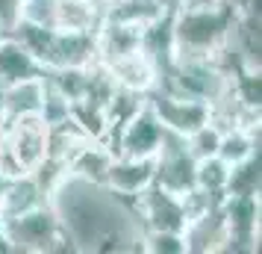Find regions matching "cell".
I'll list each match as a JSON object with an SVG mask.
<instances>
[{
	"label": "cell",
	"mask_w": 262,
	"mask_h": 254,
	"mask_svg": "<svg viewBox=\"0 0 262 254\" xmlns=\"http://www.w3.org/2000/svg\"><path fill=\"white\" fill-rule=\"evenodd\" d=\"M48 204L59 219L71 251H142L144 225L136 201L112 192L106 183L65 174Z\"/></svg>",
	"instance_id": "obj_1"
},
{
	"label": "cell",
	"mask_w": 262,
	"mask_h": 254,
	"mask_svg": "<svg viewBox=\"0 0 262 254\" xmlns=\"http://www.w3.org/2000/svg\"><path fill=\"white\" fill-rule=\"evenodd\" d=\"M236 18V3L209 0L171 12L174 56H212L230 36Z\"/></svg>",
	"instance_id": "obj_2"
},
{
	"label": "cell",
	"mask_w": 262,
	"mask_h": 254,
	"mask_svg": "<svg viewBox=\"0 0 262 254\" xmlns=\"http://www.w3.org/2000/svg\"><path fill=\"white\" fill-rule=\"evenodd\" d=\"M0 228L6 237L9 251L24 254H41V251H71L68 240L62 237L59 219L50 204H41L30 213L12 219H0Z\"/></svg>",
	"instance_id": "obj_3"
},
{
	"label": "cell",
	"mask_w": 262,
	"mask_h": 254,
	"mask_svg": "<svg viewBox=\"0 0 262 254\" xmlns=\"http://www.w3.org/2000/svg\"><path fill=\"white\" fill-rule=\"evenodd\" d=\"M48 157V124L41 115H21L6 121L0 171L6 174H30Z\"/></svg>",
	"instance_id": "obj_4"
},
{
	"label": "cell",
	"mask_w": 262,
	"mask_h": 254,
	"mask_svg": "<svg viewBox=\"0 0 262 254\" xmlns=\"http://www.w3.org/2000/svg\"><path fill=\"white\" fill-rule=\"evenodd\" d=\"M221 216L227 225L224 251L259 248V195H224Z\"/></svg>",
	"instance_id": "obj_5"
},
{
	"label": "cell",
	"mask_w": 262,
	"mask_h": 254,
	"mask_svg": "<svg viewBox=\"0 0 262 254\" xmlns=\"http://www.w3.org/2000/svg\"><path fill=\"white\" fill-rule=\"evenodd\" d=\"M194 166H198V160L189 154V148H186V139L180 133H171L165 130L162 136V145L156 151V178L154 183H159L162 189L168 192H189L191 186H194Z\"/></svg>",
	"instance_id": "obj_6"
},
{
	"label": "cell",
	"mask_w": 262,
	"mask_h": 254,
	"mask_svg": "<svg viewBox=\"0 0 262 254\" xmlns=\"http://www.w3.org/2000/svg\"><path fill=\"white\" fill-rule=\"evenodd\" d=\"M136 201V213L142 219L144 230H186L189 216L183 207V195L168 192L159 183H150L147 189L133 198Z\"/></svg>",
	"instance_id": "obj_7"
},
{
	"label": "cell",
	"mask_w": 262,
	"mask_h": 254,
	"mask_svg": "<svg viewBox=\"0 0 262 254\" xmlns=\"http://www.w3.org/2000/svg\"><path fill=\"white\" fill-rule=\"evenodd\" d=\"M147 104L156 112V119L162 121V127L171 133L189 136L198 130L201 124L209 121V104L194 101V97H183L174 92H162V89H150L147 92Z\"/></svg>",
	"instance_id": "obj_8"
},
{
	"label": "cell",
	"mask_w": 262,
	"mask_h": 254,
	"mask_svg": "<svg viewBox=\"0 0 262 254\" xmlns=\"http://www.w3.org/2000/svg\"><path fill=\"white\" fill-rule=\"evenodd\" d=\"M162 136H165L162 121L156 119L150 104L144 101L142 107L136 109V115L118 130L112 154L115 157L118 154H124V157H156V151L162 145Z\"/></svg>",
	"instance_id": "obj_9"
},
{
	"label": "cell",
	"mask_w": 262,
	"mask_h": 254,
	"mask_svg": "<svg viewBox=\"0 0 262 254\" xmlns=\"http://www.w3.org/2000/svg\"><path fill=\"white\" fill-rule=\"evenodd\" d=\"M156 178V157H112L106 169V186L112 192L127 195V198H136V195L147 189Z\"/></svg>",
	"instance_id": "obj_10"
},
{
	"label": "cell",
	"mask_w": 262,
	"mask_h": 254,
	"mask_svg": "<svg viewBox=\"0 0 262 254\" xmlns=\"http://www.w3.org/2000/svg\"><path fill=\"white\" fill-rule=\"evenodd\" d=\"M183 240H186V251H194V254L224 251L227 225H224V216H221V204L212 207V210H206V213H201V216L189 219V225L183 230Z\"/></svg>",
	"instance_id": "obj_11"
},
{
	"label": "cell",
	"mask_w": 262,
	"mask_h": 254,
	"mask_svg": "<svg viewBox=\"0 0 262 254\" xmlns=\"http://www.w3.org/2000/svg\"><path fill=\"white\" fill-rule=\"evenodd\" d=\"M106 18L103 0H53L50 27L74 30V33H95Z\"/></svg>",
	"instance_id": "obj_12"
},
{
	"label": "cell",
	"mask_w": 262,
	"mask_h": 254,
	"mask_svg": "<svg viewBox=\"0 0 262 254\" xmlns=\"http://www.w3.org/2000/svg\"><path fill=\"white\" fill-rule=\"evenodd\" d=\"M41 101H45V74L9 83L0 89V115H3V121L21 119V115H38Z\"/></svg>",
	"instance_id": "obj_13"
},
{
	"label": "cell",
	"mask_w": 262,
	"mask_h": 254,
	"mask_svg": "<svg viewBox=\"0 0 262 254\" xmlns=\"http://www.w3.org/2000/svg\"><path fill=\"white\" fill-rule=\"evenodd\" d=\"M45 68L38 65V60L27 50V45L15 33H6L0 38V86L18 83L27 77H41Z\"/></svg>",
	"instance_id": "obj_14"
},
{
	"label": "cell",
	"mask_w": 262,
	"mask_h": 254,
	"mask_svg": "<svg viewBox=\"0 0 262 254\" xmlns=\"http://www.w3.org/2000/svg\"><path fill=\"white\" fill-rule=\"evenodd\" d=\"M106 71L112 74L115 86L130 89V92L147 95V92L156 86V68H154V62L144 56V50H136V53H130V56H121V60L109 62Z\"/></svg>",
	"instance_id": "obj_15"
},
{
	"label": "cell",
	"mask_w": 262,
	"mask_h": 254,
	"mask_svg": "<svg viewBox=\"0 0 262 254\" xmlns=\"http://www.w3.org/2000/svg\"><path fill=\"white\" fill-rule=\"evenodd\" d=\"M41 204H48V195L41 192L36 178L33 174H15L9 186H6L3 201H0V219L21 216V213H30V210H36Z\"/></svg>",
	"instance_id": "obj_16"
},
{
	"label": "cell",
	"mask_w": 262,
	"mask_h": 254,
	"mask_svg": "<svg viewBox=\"0 0 262 254\" xmlns=\"http://www.w3.org/2000/svg\"><path fill=\"white\" fill-rule=\"evenodd\" d=\"M112 157H115V154H112L100 139H89L85 145H80L71 154V160H68V174L83 178V181H92V183H103Z\"/></svg>",
	"instance_id": "obj_17"
},
{
	"label": "cell",
	"mask_w": 262,
	"mask_h": 254,
	"mask_svg": "<svg viewBox=\"0 0 262 254\" xmlns=\"http://www.w3.org/2000/svg\"><path fill=\"white\" fill-rule=\"evenodd\" d=\"M259 148V130L250 127H227L221 130V142H218V157L224 160L227 166H236L242 160H248L253 151Z\"/></svg>",
	"instance_id": "obj_18"
},
{
	"label": "cell",
	"mask_w": 262,
	"mask_h": 254,
	"mask_svg": "<svg viewBox=\"0 0 262 254\" xmlns=\"http://www.w3.org/2000/svg\"><path fill=\"white\" fill-rule=\"evenodd\" d=\"M259 186H262V154L256 148L248 160L230 166L227 195H259Z\"/></svg>",
	"instance_id": "obj_19"
},
{
	"label": "cell",
	"mask_w": 262,
	"mask_h": 254,
	"mask_svg": "<svg viewBox=\"0 0 262 254\" xmlns=\"http://www.w3.org/2000/svg\"><path fill=\"white\" fill-rule=\"evenodd\" d=\"M227 178H230V166L218 157H203L194 166V186L209 195H227Z\"/></svg>",
	"instance_id": "obj_20"
},
{
	"label": "cell",
	"mask_w": 262,
	"mask_h": 254,
	"mask_svg": "<svg viewBox=\"0 0 262 254\" xmlns=\"http://www.w3.org/2000/svg\"><path fill=\"white\" fill-rule=\"evenodd\" d=\"M186 139V148L194 160H203V157H215L218 154V142H221V127H215L212 121L201 124L198 130H191Z\"/></svg>",
	"instance_id": "obj_21"
},
{
	"label": "cell",
	"mask_w": 262,
	"mask_h": 254,
	"mask_svg": "<svg viewBox=\"0 0 262 254\" xmlns=\"http://www.w3.org/2000/svg\"><path fill=\"white\" fill-rule=\"evenodd\" d=\"M142 251L150 254H186V240L180 230H144Z\"/></svg>",
	"instance_id": "obj_22"
},
{
	"label": "cell",
	"mask_w": 262,
	"mask_h": 254,
	"mask_svg": "<svg viewBox=\"0 0 262 254\" xmlns=\"http://www.w3.org/2000/svg\"><path fill=\"white\" fill-rule=\"evenodd\" d=\"M162 3V9H168V12H177V9H183V6H194V3H209V0H159Z\"/></svg>",
	"instance_id": "obj_23"
},
{
	"label": "cell",
	"mask_w": 262,
	"mask_h": 254,
	"mask_svg": "<svg viewBox=\"0 0 262 254\" xmlns=\"http://www.w3.org/2000/svg\"><path fill=\"white\" fill-rule=\"evenodd\" d=\"M3 133H6V121L0 115V154H3Z\"/></svg>",
	"instance_id": "obj_24"
},
{
	"label": "cell",
	"mask_w": 262,
	"mask_h": 254,
	"mask_svg": "<svg viewBox=\"0 0 262 254\" xmlns=\"http://www.w3.org/2000/svg\"><path fill=\"white\" fill-rule=\"evenodd\" d=\"M3 36H6V30H3V27H0V38H3Z\"/></svg>",
	"instance_id": "obj_25"
},
{
	"label": "cell",
	"mask_w": 262,
	"mask_h": 254,
	"mask_svg": "<svg viewBox=\"0 0 262 254\" xmlns=\"http://www.w3.org/2000/svg\"><path fill=\"white\" fill-rule=\"evenodd\" d=\"M103 3H109V0H103Z\"/></svg>",
	"instance_id": "obj_26"
},
{
	"label": "cell",
	"mask_w": 262,
	"mask_h": 254,
	"mask_svg": "<svg viewBox=\"0 0 262 254\" xmlns=\"http://www.w3.org/2000/svg\"><path fill=\"white\" fill-rule=\"evenodd\" d=\"M0 89H3V86H0Z\"/></svg>",
	"instance_id": "obj_27"
}]
</instances>
